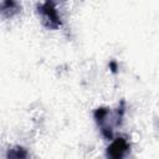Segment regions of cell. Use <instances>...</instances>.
<instances>
[{
	"label": "cell",
	"mask_w": 159,
	"mask_h": 159,
	"mask_svg": "<svg viewBox=\"0 0 159 159\" xmlns=\"http://www.w3.org/2000/svg\"><path fill=\"white\" fill-rule=\"evenodd\" d=\"M37 12L42 16L43 24L48 29H58L61 26V17L56 9L53 0H45L41 5L37 6Z\"/></svg>",
	"instance_id": "obj_1"
},
{
	"label": "cell",
	"mask_w": 159,
	"mask_h": 159,
	"mask_svg": "<svg viewBox=\"0 0 159 159\" xmlns=\"http://www.w3.org/2000/svg\"><path fill=\"white\" fill-rule=\"evenodd\" d=\"M129 152V143L127 142L125 138L118 137L112 140V143L108 145L106 155L111 159H122L123 157L127 155Z\"/></svg>",
	"instance_id": "obj_2"
},
{
	"label": "cell",
	"mask_w": 159,
	"mask_h": 159,
	"mask_svg": "<svg viewBox=\"0 0 159 159\" xmlns=\"http://www.w3.org/2000/svg\"><path fill=\"white\" fill-rule=\"evenodd\" d=\"M21 11V5L17 0H2L0 2V16L10 19Z\"/></svg>",
	"instance_id": "obj_3"
},
{
	"label": "cell",
	"mask_w": 159,
	"mask_h": 159,
	"mask_svg": "<svg viewBox=\"0 0 159 159\" xmlns=\"http://www.w3.org/2000/svg\"><path fill=\"white\" fill-rule=\"evenodd\" d=\"M7 158H16V159H20V158H26L27 157V153L24 148L21 147H15L12 149H9L7 154H6Z\"/></svg>",
	"instance_id": "obj_4"
},
{
	"label": "cell",
	"mask_w": 159,
	"mask_h": 159,
	"mask_svg": "<svg viewBox=\"0 0 159 159\" xmlns=\"http://www.w3.org/2000/svg\"><path fill=\"white\" fill-rule=\"evenodd\" d=\"M109 67H111L112 72H117V70H118V66H117V63H116L114 61H112V62L109 63Z\"/></svg>",
	"instance_id": "obj_5"
}]
</instances>
